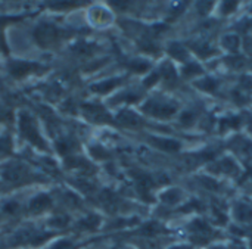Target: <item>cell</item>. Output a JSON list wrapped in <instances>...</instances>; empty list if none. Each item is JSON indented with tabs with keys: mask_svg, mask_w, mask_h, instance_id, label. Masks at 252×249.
I'll return each instance as SVG.
<instances>
[{
	"mask_svg": "<svg viewBox=\"0 0 252 249\" xmlns=\"http://www.w3.org/2000/svg\"><path fill=\"white\" fill-rule=\"evenodd\" d=\"M211 249H226L224 247H214V248H211Z\"/></svg>",
	"mask_w": 252,
	"mask_h": 249,
	"instance_id": "42",
	"label": "cell"
},
{
	"mask_svg": "<svg viewBox=\"0 0 252 249\" xmlns=\"http://www.w3.org/2000/svg\"><path fill=\"white\" fill-rule=\"evenodd\" d=\"M77 146L69 142V140H62V142H58V152L62 154V155H68L69 152H72Z\"/></svg>",
	"mask_w": 252,
	"mask_h": 249,
	"instance_id": "25",
	"label": "cell"
},
{
	"mask_svg": "<svg viewBox=\"0 0 252 249\" xmlns=\"http://www.w3.org/2000/svg\"><path fill=\"white\" fill-rule=\"evenodd\" d=\"M250 128H251V131H252V123H251V125H250Z\"/></svg>",
	"mask_w": 252,
	"mask_h": 249,
	"instance_id": "43",
	"label": "cell"
},
{
	"mask_svg": "<svg viewBox=\"0 0 252 249\" xmlns=\"http://www.w3.org/2000/svg\"><path fill=\"white\" fill-rule=\"evenodd\" d=\"M83 114L92 123H111L109 114L106 112V109H103L99 105H84Z\"/></svg>",
	"mask_w": 252,
	"mask_h": 249,
	"instance_id": "6",
	"label": "cell"
},
{
	"mask_svg": "<svg viewBox=\"0 0 252 249\" xmlns=\"http://www.w3.org/2000/svg\"><path fill=\"white\" fill-rule=\"evenodd\" d=\"M41 66L38 63H32V62H22V61H15L9 65V72L12 77L15 78H22L31 72L40 71Z\"/></svg>",
	"mask_w": 252,
	"mask_h": 249,
	"instance_id": "5",
	"label": "cell"
},
{
	"mask_svg": "<svg viewBox=\"0 0 252 249\" xmlns=\"http://www.w3.org/2000/svg\"><path fill=\"white\" fill-rule=\"evenodd\" d=\"M136 185H137V190L140 192V195H143V198L146 201H151L149 190L154 186V180L146 174H137L136 176Z\"/></svg>",
	"mask_w": 252,
	"mask_h": 249,
	"instance_id": "10",
	"label": "cell"
},
{
	"mask_svg": "<svg viewBox=\"0 0 252 249\" xmlns=\"http://www.w3.org/2000/svg\"><path fill=\"white\" fill-rule=\"evenodd\" d=\"M120 83H121V78H109V80H105V81L93 84L92 90L96 92V93H108L112 89H115Z\"/></svg>",
	"mask_w": 252,
	"mask_h": 249,
	"instance_id": "14",
	"label": "cell"
},
{
	"mask_svg": "<svg viewBox=\"0 0 252 249\" xmlns=\"http://www.w3.org/2000/svg\"><path fill=\"white\" fill-rule=\"evenodd\" d=\"M196 87L201 89V90H204V92H214L217 89V83L211 77H207V78H202L201 81H198L196 83Z\"/></svg>",
	"mask_w": 252,
	"mask_h": 249,
	"instance_id": "22",
	"label": "cell"
},
{
	"mask_svg": "<svg viewBox=\"0 0 252 249\" xmlns=\"http://www.w3.org/2000/svg\"><path fill=\"white\" fill-rule=\"evenodd\" d=\"M68 223H69V217L68 216H55V217H52L49 221H47V224L50 226V227H53V229H63V227H66L68 226Z\"/></svg>",
	"mask_w": 252,
	"mask_h": 249,
	"instance_id": "17",
	"label": "cell"
},
{
	"mask_svg": "<svg viewBox=\"0 0 252 249\" xmlns=\"http://www.w3.org/2000/svg\"><path fill=\"white\" fill-rule=\"evenodd\" d=\"M159 77H161V74H159V72H154V74H151V75L145 80V86H146V87H152V86L159 80Z\"/></svg>",
	"mask_w": 252,
	"mask_h": 249,
	"instance_id": "37",
	"label": "cell"
},
{
	"mask_svg": "<svg viewBox=\"0 0 252 249\" xmlns=\"http://www.w3.org/2000/svg\"><path fill=\"white\" fill-rule=\"evenodd\" d=\"M168 249H190V247H188V245H174V247Z\"/></svg>",
	"mask_w": 252,
	"mask_h": 249,
	"instance_id": "41",
	"label": "cell"
},
{
	"mask_svg": "<svg viewBox=\"0 0 252 249\" xmlns=\"http://www.w3.org/2000/svg\"><path fill=\"white\" fill-rule=\"evenodd\" d=\"M145 236H155V235H158L159 232H161V226L158 224V223H155V221H152V223H148V224H145L143 227H142V230H140Z\"/></svg>",
	"mask_w": 252,
	"mask_h": 249,
	"instance_id": "24",
	"label": "cell"
},
{
	"mask_svg": "<svg viewBox=\"0 0 252 249\" xmlns=\"http://www.w3.org/2000/svg\"><path fill=\"white\" fill-rule=\"evenodd\" d=\"M214 216H216V223H217V224L223 226V224H226V223H227V217H226L221 211H219L217 208L214 210Z\"/></svg>",
	"mask_w": 252,
	"mask_h": 249,
	"instance_id": "38",
	"label": "cell"
},
{
	"mask_svg": "<svg viewBox=\"0 0 252 249\" xmlns=\"http://www.w3.org/2000/svg\"><path fill=\"white\" fill-rule=\"evenodd\" d=\"M151 142L159 148V149H164V151H168V152H176L180 149V143L177 140H173V139H164V137H151Z\"/></svg>",
	"mask_w": 252,
	"mask_h": 249,
	"instance_id": "13",
	"label": "cell"
},
{
	"mask_svg": "<svg viewBox=\"0 0 252 249\" xmlns=\"http://www.w3.org/2000/svg\"><path fill=\"white\" fill-rule=\"evenodd\" d=\"M100 217L96 216V214H89L86 216L83 220H80L77 223V227L80 230H84V232H92V230H96L99 226H100Z\"/></svg>",
	"mask_w": 252,
	"mask_h": 249,
	"instance_id": "11",
	"label": "cell"
},
{
	"mask_svg": "<svg viewBox=\"0 0 252 249\" xmlns=\"http://www.w3.org/2000/svg\"><path fill=\"white\" fill-rule=\"evenodd\" d=\"M241 125V118L239 117H232L229 120H221L220 121V130L226 131L227 128H238Z\"/></svg>",
	"mask_w": 252,
	"mask_h": 249,
	"instance_id": "23",
	"label": "cell"
},
{
	"mask_svg": "<svg viewBox=\"0 0 252 249\" xmlns=\"http://www.w3.org/2000/svg\"><path fill=\"white\" fill-rule=\"evenodd\" d=\"M241 84H242L244 89H252V77H247V75L242 77Z\"/></svg>",
	"mask_w": 252,
	"mask_h": 249,
	"instance_id": "39",
	"label": "cell"
},
{
	"mask_svg": "<svg viewBox=\"0 0 252 249\" xmlns=\"http://www.w3.org/2000/svg\"><path fill=\"white\" fill-rule=\"evenodd\" d=\"M180 199H182V193H180L179 189H171V190H168V192H165V193L161 195V201L164 204H168V205H174Z\"/></svg>",
	"mask_w": 252,
	"mask_h": 249,
	"instance_id": "16",
	"label": "cell"
},
{
	"mask_svg": "<svg viewBox=\"0 0 252 249\" xmlns=\"http://www.w3.org/2000/svg\"><path fill=\"white\" fill-rule=\"evenodd\" d=\"M233 214L239 223H244V224H251L252 223V207L248 204H244V202L238 204L233 210Z\"/></svg>",
	"mask_w": 252,
	"mask_h": 249,
	"instance_id": "9",
	"label": "cell"
},
{
	"mask_svg": "<svg viewBox=\"0 0 252 249\" xmlns=\"http://www.w3.org/2000/svg\"><path fill=\"white\" fill-rule=\"evenodd\" d=\"M100 201H102V202H103V205H105V207H108L109 210H115V207H117V196H115L112 192H109V190L102 192V195H100Z\"/></svg>",
	"mask_w": 252,
	"mask_h": 249,
	"instance_id": "20",
	"label": "cell"
},
{
	"mask_svg": "<svg viewBox=\"0 0 252 249\" xmlns=\"http://www.w3.org/2000/svg\"><path fill=\"white\" fill-rule=\"evenodd\" d=\"M159 74H162L164 75V78L170 83V81H174L176 78H177V75H176V69H174V66L170 63V62H165L162 66H161V72Z\"/></svg>",
	"mask_w": 252,
	"mask_h": 249,
	"instance_id": "21",
	"label": "cell"
},
{
	"mask_svg": "<svg viewBox=\"0 0 252 249\" xmlns=\"http://www.w3.org/2000/svg\"><path fill=\"white\" fill-rule=\"evenodd\" d=\"M189 232H190V238L196 245H205L211 235H213V229L210 227V224L205 220L196 218L195 221L190 223L189 226Z\"/></svg>",
	"mask_w": 252,
	"mask_h": 249,
	"instance_id": "3",
	"label": "cell"
},
{
	"mask_svg": "<svg viewBox=\"0 0 252 249\" xmlns=\"http://www.w3.org/2000/svg\"><path fill=\"white\" fill-rule=\"evenodd\" d=\"M19 128H21V134L24 139H27L30 143H32L34 146L40 148V149H46L44 140L41 137V134L38 133V128L34 123V120L30 117V114L27 112H21L19 115Z\"/></svg>",
	"mask_w": 252,
	"mask_h": 249,
	"instance_id": "1",
	"label": "cell"
},
{
	"mask_svg": "<svg viewBox=\"0 0 252 249\" xmlns=\"http://www.w3.org/2000/svg\"><path fill=\"white\" fill-rule=\"evenodd\" d=\"M168 53H170L174 59H179V61H186L188 56H189L188 50H186L182 44H179V43L170 44V46H168Z\"/></svg>",
	"mask_w": 252,
	"mask_h": 249,
	"instance_id": "15",
	"label": "cell"
},
{
	"mask_svg": "<svg viewBox=\"0 0 252 249\" xmlns=\"http://www.w3.org/2000/svg\"><path fill=\"white\" fill-rule=\"evenodd\" d=\"M239 44H241V40L238 35H224L223 37V46L230 52H236Z\"/></svg>",
	"mask_w": 252,
	"mask_h": 249,
	"instance_id": "19",
	"label": "cell"
},
{
	"mask_svg": "<svg viewBox=\"0 0 252 249\" xmlns=\"http://www.w3.org/2000/svg\"><path fill=\"white\" fill-rule=\"evenodd\" d=\"M75 186H77L78 189H81L83 192H86V193H92V190L94 189V187H93V185H90L87 180H83V182H75Z\"/></svg>",
	"mask_w": 252,
	"mask_h": 249,
	"instance_id": "36",
	"label": "cell"
},
{
	"mask_svg": "<svg viewBox=\"0 0 252 249\" xmlns=\"http://www.w3.org/2000/svg\"><path fill=\"white\" fill-rule=\"evenodd\" d=\"M117 120H118V123H121V124H124V125H128V127H136V125H139V124L142 123L140 117H139L136 112L128 111V109L121 111V112L118 114Z\"/></svg>",
	"mask_w": 252,
	"mask_h": 249,
	"instance_id": "12",
	"label": "cell"
},
{
	"mask_svg": "<svg viewBox=\"0 0 252 249\" xmlns=\"http://www.w3.org/2000/svg\"><path fill=\"white\" fill-rule=\"evenodd\" d=\"M25 174H27V168L18 162H10V164L4 165L1 170V177L6 182H19L24 179Z\"/></svg>",
	"mask_w": 252,
	"mask_h": 249,
	"instance_id": "7",
	"label": "cell"
},
{
	"mask_svg": "<svg viewBox=\"0 0 252 249\" xmlns=\"http://www.w3.org/2000/svg\"><path fill=\"white\" fill-rule=\"evenodd\" d=\"M50 204H52V199L47 195L40 193V195H37L35 198L31 199V202H30V213L40 214V213L46 211L47 208H50Z\"/></svg>",
	"mask_w": 252,
	"mask_h": 249,
	"instance_id": "8",
	"label": "cell"
},
{
	"mask_svg": "<svg viewBox=\"0 0 252 249\" xmlns=\"http://www.w3.org/2000/svg\"><path fill=\"white\" fill-rule=\"evenodd\" d=\"M202 210V205L199 201H190L189 204H186L183 208H182V213H189V211H201Z\"/></svg>",
	"mask_w": 252,
	"mask_h": 249,
	"instance_id": "32",
	"label": "cell"
},
{
	"mask_svg": "<svg viewBox=\"0 0 252 249\" xmlns=\"http://www.w3.org/2000/svg\"><path fill=\"white\" fill-rule=\"evenodd\" d=\"M50 249H74V244L69 239H59L50 247Z\"/></svg>",
	"mask_w": 252,
	"mask_h": 249,
	"instance_id": "30",
	"label": "cell"
},
{
	"mask_svg": "<svg viewBox=\"0 0 252 249\" xmlns=\"http://www.w3.org/2000/svg\"><path fill=\"white\" fill-rule=\"evenodd\" d=\"M13 19H16V18H6V16H0V27H3L6 22H9V21H13Z\"/></svg>",
	"mask_w": 252,
	"mask_h": 249,
	"instance_id": "40",
	"label": "cell"
},
{
	"mask_svg": "<svg viewBox=\"0 0 252 249\" xmlns=\"http://www.w3.org/2000/svg\"><path fill=\"white\" fill-rule=\"evenodd\" d=\"M180 121H182V124H185V125H190V124L195 121V114H193L192 111H185V112L182 114V117H180Z\"/></svg>",
	"mask_w": 252,
	"mask_h": 249,
	"instance_id": "33",
	"label": "cell"
},
{
	"mask_svg": "<svg viewBox=\"0 0 252 249\" xmlns=\"http://www.w3.org/2000/svg\"><path fill=\"white\" fill-rule=\"evenodd\" d=\"M236 7H238V1H224L221 6V12H223V15H229V13L235 12Z\"/></svg>",
	"mask_w": 252,
	"mask_h": 249,
	"instance_id": "34",
	"label": "cell"
},
{
	"mask_svg": "<svg viewBox=\"0 0 252 249\" xmlns=\"http://www.w3.org/2000/svg\"><path fill=\"white\" fill-rule=\"evenodd\" d=\"M128 66H130V69H133L134 72H145V71L149 69V63H148L146 61H140V59L131 61Z\"/></svg>",
	"mask_w": 252,
	"mask_h": 249,
	"instance_id": "26",
	"label": "cell"
},
{
	"mask_svg": "<svg viewBox=\"0 0 252 249\" xmlns=\"http://www.w3.org/2000/svg\"><path fill=\"white\" fill-rule=\"evenodd\" d=\"M3 213L4 214H7V216H15L16 213H18V210H19V205L15 202V201H9V202H6L4 205H3Z\"/></svg>",
	"mask_w": 252,
	"mask_h": 249,
	"instance_id": "28",
	"label": "cell"
},
{
	"mask_svg": "<svg viewBox=\"0 0 252 249\" xmlns=\"http://www.w3.org/2000/svg\"><path fill=\"white\" fill-rule=\"evenodd\" d=\"M217 167H219V171H220V173L235 174V173L238 171V165H236L232 159H229V158L223 159L220 164H217Z\"/></svg>",
	"mask_w": 252,
	"mask_h": 249,
	"instance_id": "18",
	"label": "cell"
},
{
	"mask_svg": "<svg viewBox=\"0 0 252 249\" xmlns=\"http://www.w3.org/2000/svg\"><path fill=\"white\" fill-rule=\"evenodd\" d=\"M199 182L202 183V186H204V187H208V189H211V190L219 189V185H217L214 180L208 179V177H199Z\"/></svg>",
	"mask_w": 252,
	"mask_h": 249,
	"instance_id": "35",
	"label": "cell"
},
{
	"mask_svg": "<svg viewBox=\"0 0 252 249\" xmlns=\"http://www.w3.org/2000/svg\"><path fill=\"white\" fill-rule=\"evenodd\" d=\"M90 154H92L94 158H97V159H105V158H108V152H106L102 146H99V145L92 146V148H90Z\"/></svg>",
	"mask_w": 252,
	"mask_h": 249,
	"instance_id": "29",
	"label": "cell"
},
{
	"mask_svg": "<svg viewBox=\"0 0 252 249\" xmlns=\"http://www.w3.org/2000/svg\"><path fill=\"white\" fill-rule=\"evenodd\" d=\"M183 74L185 75H196V74H202V68L195 63V62H188V65L183 68Z\"/></svg>",
	"mask_w": 252,
	"mask_h": 249,
	"instance_id": "27",
	"label": "cell"
},
{
	"mask_svg": "<svg viewBox=\"0 0 252 249\" xmlns=\"http://www.w3.org/2000/svg\"><path fill=\"white\" fill-rule=\"evenodd\" d=\"M59 38V30L52 24H40L34 30V40L40 47H50Z\"/></svg>",
	"mask_w": 252,
	"mask_h": 249,
	"instance_id": "2",
	"label": "cell"
},
{
	"mask_svg": "<svg viewBox=\"0 0 252 249\" xmlns=\"http://www.w3.org/2000/svg\"><path fill=\"white\" fill-rule=\"evenodd\" d=\"M12 151V143L9 137H1L0 139V155H7Z\"/></svg>",
	"mask_w": 252,
	"mask_h": 249,
	"instance_id": "31",
	"label": "cell"
},
{
	"mask_svg": "<svg viewBox=\"0 0 252 249\" xmlns=\"http://www.w3.org/2000/svg\"><path fill=\"white\" fill-rule=\"evenodd\" d=\"M145 112L158 117V118H168L176 112V106L167 102H161V100H149L145 106H143Z\"/></svg>",
	"mask_w": 252,
	"mask_h": 249,
	"instance_id": "4",
	"label": "cell"
}]
</instances>
